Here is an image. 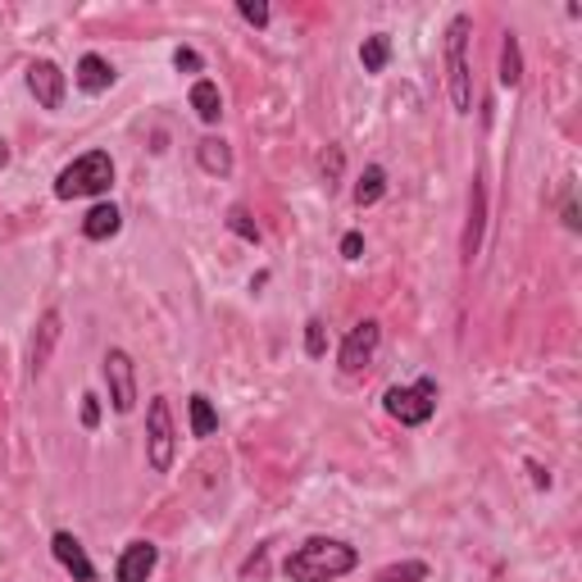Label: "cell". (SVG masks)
Returning a JSON list of instances; mask_svg holds the SVG:
<instances>
[{
  "mask_svg": "<svg viewBox=\"0 0 582 582\" xmlns=\"http://www.w3.org/2000/svg\"><path fill=\"white\" fill-rule=\"evenodd\" d=\"M387 60H392V37H387V33L364 37V46H360V64H364V73H383Z\"/></svg>",
  "mask_w": 582,
  "mask_h": 582,
  "instance_id": "cell-19",
  "label": "cell"
},
{
  "mask_svg": "<svg viewBox=\"0 0 582 582\" xmlns=\"http://www.w3.org/2000/svg\"><path fill=\"white\" fill-rule=\"evenodd\" d=\"M383 191H387V173L377 169V164H369L364 173H360V183H356V191H350V200L364 210V206H377L383 200Z\"/></svg>",
  "mask_w": 582,
  "mask_h": 582,
  "instance_id": "cell-18",
  "label": "cell"
},
{
  "mask_svg": "<svg viewBox=\"0 0 582 582\" xmlns=\"http://www.w3.org/2000/svg\"><path fill=\"white\" fill-rule=\"evenodd\" d=\"M106 387L114 414H133L137 410V364L128 350H106Z\"/></svg>",
  "mask_w": 582,
  "mask_h": 582,
  "instance_id": "cell-6",
  "label": "cell"
},
{
  "mask_svg": "<svg viewBox=\"0 0 582 582\" xmlns=\"http://www.w3.org/2000/svg\"><path fill=\"white\" fill-rule=\"evenodd\" d=\"M160 565V546L156 542H128L114 565V578L119 582H150V573H156Z\"/></svg>",
  "mask_w": 582,
  "mask_h": 582,
  "instance_id": "cell-9",
  "label": "cell"
},
{
  "mask_svg": "<svg viewBox=\"0 0 582 582\" xmlns=\"http://www.w3.org/2000/svg\"><path fill=\"white\" fill-rule=\"evenodd\" d=\"M191 110L200 114V123H219L223 119V96L210 78H196L191 83Z\"/></svg>",
  "mask_w": 582,
  "mask_h": 582,
  "instance_id": "cell-16",
  "label": "cell"
},
{
  "mask_svg": "<svg viewBox=\"0 0 582 582\" xmlns=\"http://www.w3.org/2000/svg\"><path fill=\"white\" fill-rule=\"evenodd\" d=\"M306 356L310 360H323L327 356V323L323 319H310L306 323Z\"/></svg>",
  "mask_w": 582,
  "mask_h": 582,
  "instance_id": "cell-22",
  "label": "cell"
},
{
  "mask_svg": "<svg viewBox=\"0 0 582 582\" xmlns=\"http://www.w3.org/2000/svg\"><path fill=\"white\" fill-rule=\"evenodd\" d=\"M319 178H323L327 187H333V183L342 178V146H327L323 156H319Z\"/></svg>",
  "mask_w": 582,
  "mask_h": 582,
  "instance_id": "cell-24",
  "label": "cell"
},
{
  "mask_svg": "<svg viewBox=\"0 0 582 582\" xmlns=\"http://www.w3.org/2000/svg\"><path fill=\"white\" fill-rule=\"evenodd\" d=\"M483 227H487V191H483V178H473V187H469V223H465V242H460L465 264H473L478 250H483Z\"/></svg>",
  "mask_w": 582,
  "mask_h": 582,
  "instance_id": "cell-10",
  "label": "cell"
},
{
  "mask_svg": "<svg viewBox=\"0 0 582 582\" xmlns=\"http://www.w3.org/2000/svg\"><path fill=\"white\" fill-rule=\"evenodd\" d=\"M114 187V160L106 150H87L73 164L60 169L55 178V196L60 200H83V196H106Z\"/></svg>",
  "mask_w": 582,
  "mask_h": 582,
  "instance_id": "cell-3",
  "label": "cell"
},
{
  "mask_svg": "<svg viewBox=\"0 0 582 582\" xmlns=\"http://www.w3.org/2000/svg\"><path fill=\"white\" fill-rule=\"evenodd\" d=\"M377 342H383V323H377V319H360L356 327H350V337L342 342V350H337L342 373H360L373 360Z\"/></svg>",
  "mask_w": 582,
  "mask_h": 582,
  "instance_id": "cell-7",
  "label": "cell"
},
{
  "mask_svg": "<svg viewBox=\"0 0 582 582\" xmlns=\"http://www.w3.org/2000/svg\"><path fill=\"white\" fill-rule=\"evenodd\" d=\"M423 578H428L423 560H400V565H387L373 582H423Z\"/></svg>",
  "mask_w": 582,
  "mask_h": 582,
  "instance_id": "cell-21",
  "label": "cell"
},
{
  "mask_svg": "<svg viewBox=\"0 0 582 582\" xmlns=\"http://www.w3.org/2000/svg\"><path fill=\"white\" fill-rule=\"evenodd\" d=\"M383 405H387V414L400 419L405 428H419V423H428L437 414V383L433 377H419L414 387H387Z\"/></svg>",
  "mask_w": 582,
  "mask_h": 582,
  "instance_id": "cell-5",
  "label": "cell"
},
{
  "mask_svg": "<svg viewBox=\"0 0 582 582\" xmlns=\"http://www.w3.org/2000/svg\"><path fill=\"white\" fill-rule=\"evenodd\" d=\"M83 423H87V428L100 423V400H96V396H83Z\"/></svg>",
  "mask_w": 582,
  "mask_h": 582,
  "instance_id": "cell-28",
  "label": "cell"
},
{
  "mask_svg": "<svg viewBox=\"0 0 582 582\" xmlns=\"http://www.w3.org/2000/svg\"><path fill=\"white\" fill-rule=\"evenodd\" d=\"M173 69H178V73H200V69H206V60H200L191 46H178V50H173Z\"/></svg>",
  "mask_w": 582,
  "mask_h": 582,
  "instance_id": "cell-25",
  "label": "cell"
},
{
  "mask_svg": "<svg viewBox=\"0 0 582 582\" xmlns=\"http://www.w3.org/2000/svg\"><path fill=\"white\" fill-rule=\"evenodd\" d=\"M469 37H473V18L455 14L446 23V91L455 114H473V64H469Z\"/></svg>",
  "mask_w": 582,
  "mask_h": 582,
  "instance_id": "cell-2",
  "label": "cell"
},
{
  "mask_svg": "<svg viewBox=\"0 0 582 582\" xmlns=\"http://www.w3.org/2000/svg\"><path fill=\"white\" fill-rule=\"evenodd\" d=\"M50 550H55V560L73 573V582H96V565L87 560V546L73 533H55L50 537Z\"/></svg>",
  "mask_w": 582,
  "mask_h": 582,
  "instance_id": "cell-12",
  "label": "cell"
},
{
  "mask_svg": "<svg viewBox=\"0 0 582 582\" xmlns=\"http://www.w3.org/2000/svg\"><path fill=\"white\" fill-rule=\"evenodd\" d=\"M187 410H191V433L196 437H214L219 433V414H214V405H210V396H191L187 400Z\"/></svg>",
  "mask_w": 582,
  "mask_h": 582,
  "instance_id": "cell-20",
  "label": "cell"
},
{
  "mask_svg": "<svg viewBox=\"0 0 582 582\" xmlns=\"http://www.w3.org/2000/svg\"><path fill=\"white\" fill-rule=\"evenodd\" d=\"M342 256H346V260H360V256H364V237H360V233H346V237H342Z\"/></svg>",
  "mask_w": 582,
  "mask_h": 582,
  "instance_id": "cell-27",
  "label": "cell"
},
{
  "mask_svg": "<svg viewBox=\"0 0 582 582\" xmlns=\"http://www.w3.org/2000/svg\"><path fill=\"white\" fill-rule=\"evenodd\" d=\"M73 83H78L87 96H100L114 87V64L106 55H83L78 69H73Z\"/></svg>",
  "mask_w": 582,
  "mask_h": 582,
  "instance_id": "cell-13",
  "label": "cell"
},
{
  "mask_svg": "<svg viewBox=\"0 0 582 582\" xmlns=\"http://www.w3.org/2000/svg\"><path fill=\"white\" fill-rule=\"evenodd\" d=\"M360 565V550L350 542H337V537H310L306 546H296L287 555L283 573L292 582H337L346 573H356Z\"/></svg>",
  "mask_w": 582,
  "mask_h": 582,
  "instance_id": "cell-1",
  "label": "cell"
},
{
  "mask_svg": "<svg viewBox=\"0 0 582 582\" xmlns=\"http://www.w3.org/2000/svg\"><path fill=\"white\" fill-rule=\"evenodd\" d=\"M196 160L206 173H214V178H227L233 173V146H227L223 137H200L196 141Z\"/></svg>",
  "mask_w": 582,
  "mask_h": 582,
  "instance_id": "cell-15",
  "label": "cell"
},
{
  "mask_svg": "<svg viewBox=\"0 0 582 582\" xmlns=\"http://www.w3.org/2000/svg\"><path fill=\"white\" fill-rule=\"evenodd\" d=\"M237 14H242L246 23H256V28H264V23H269V5H256V0H242Z\"/></svg>",
  "mask_w": 582,
  "mask_h": 582,
  "instance_id": "cell-26",
  "label": "cell"
},
{
  "mask_svg": "<svg viewBox=\"0 0 582 582\" xmlns=\"http://www.w3.org/2000/svg\"><path fill=\"white\" fill-rule=\"evenodd\" d=\"M119 227H123L119 206L100 200V206H91L87 219H83V237H87V242H110V237H119Z\"/></svg>",
  "mask_w": 582,
  "mask_h": 582,
  "instance_id": "cell-14",
  "label": "cell"
},
{
  "mask_svg": "<svg viewBox=\"0 0 582 582\" xmlns=\"http://www.w3.org/2000/svg\"><path fill=\"white\" fill-rule=\"evenodd\" d=\"M173 455H178V433H173V410L169 400L156 396L146 405V465L156 473L173 469Z\"/></svg>",
  "mask_w": 582,
  "mask_h": 582,
  "instance_id": "cell-4",
  "label": "cell"
},
{
  "mask_svg": "<svg viewBox=\"0 0 582 582\" xmlns=\"http://www.w3.org/2000/svg\"><path fill=\"white\" fill-rule=\"evenodd\" d=\"M60 333H64V314H60V310H46L41 323H37V333H33V346H28V369H33V377L50 364V356H55Z\"/></svg>",
  "mask_w": 582,
  "mask_h": 582,
  "instance_id": "cell-11",
  "label": "cell"
},
{
  "mask_svg": "<svg viewBox=\"0 0 582 582\" xmlns=\"http://www.w3.org/2000/svg\"><path fill=\"white\" fill-rule=\"evenodd\" d=\"M523 83V50H519V37L505 33L500 41V87H519Z\"/></svg>",
  "mask_w": 582,
  "mask_h": 582,
  "instance_id": "cell-17",
  "label": "cell"
},
{
  "mask_svg": "<svg viewBox=\"0 0 582 582\" xmlns=\"http://www.w3.org/2000/svg\"><path fill=\"white\" fill-rule=\"evenodd\" d=\"M28 91L41 110H60L64 106V91H69V78H64V69L60 64H50V60H33L28 64Z\"/></svg>",
  "mask_w": 582,
  "mask_h": 582,
  "instance_id": "cell-8",
  "label": "cell"
},
{
  "mask_svg": "<svg viewBox=\"0 0 582 582\" xmlns=\"http://www.w3.org/2000/svg\"><path fill=\"white\" fill-rule=\"evenodd\" d=\"M5 164H10V146H5V141H0V169H5Z\"/></svg>",
  "mask_w": 582,
  "mask_h": 582,
  "instance_id": "cell-29",
  "label": "cell"
},
{
  "mask_svg": "<svg viewBox=\"0 0 582 582\" xmlns=\"http://www.w3.org/2000/svg\"><path fill=\"white\" fill-rule=\"evenodd\" d=\"M227 227H233V233H237L242 242H260V227H256V219H250L242 206H233V210H227Z\"/></svg>",
  "mask_w": 582,
  "mask_h": 582,
  "instance_id": "cell-23",
  "label": "cell"
}]
</instances>
